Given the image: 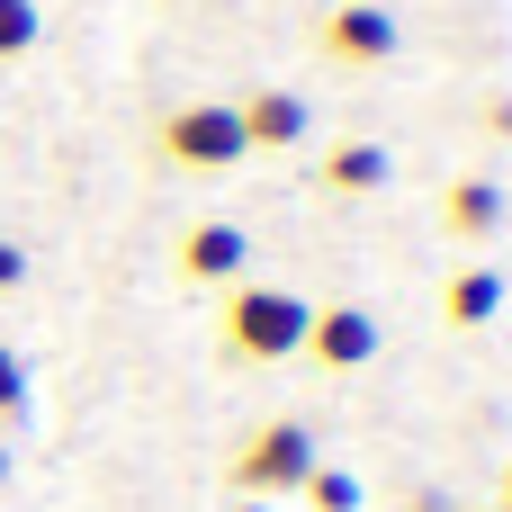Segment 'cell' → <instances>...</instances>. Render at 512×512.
I'll list each match as a JSON object with an SVG mask.
<instances>
[{"instance_id":"cell-7","label":"cell","mask_w":512,"mask_h":512,"mask_svg":"<svg viewBox=\"0 0 512 512\" xmlns=\"http://www.w3.org/2000/svg\"><path fill=\"white\" fill-rule=\"evenodd\" d=\"M234 117H243V153H297V144L315 135L306 99H297V90H279V81L243 90V99H234Z\"/></svg>"},{"instance_id":"cell-16","label":"cell","mask_w":512,"mask_h":512,"mask_svg":"<svg viewBox=\"0 0 512 512\" xmlns=\"http://www.w3.org/2000/svg\"><path fill=\"white\" fill-rule=\"evenodd\" d=\"M495 512H512V468H504V477H495Z\"/></svg>"},{"instance_id":"cell-10","label":"cell","mask_w":512,"mask_h":512,"mask_svg":"<svg viewBox=\"0 0 512 512\" xmlns=\"http://www.w3.org/2000/svg\"><path fill=\"white\" fill-rule=\"evenodd\" d=\"M504 315V270L495 261H459L441 279V333H486Z\"/></svg>"},{"instance_id":"cell-13","label":"cell","mask_w":512,"mask_h":512,"mask_svg":"<svg viewBox=\"0 0 512 512\" xmlns=\"http://www.w3.org/2000/svg\"><path fill=\"white\" fill-rule=\"evenodd\" d=\"M27 405H36V387H27V360L0 342V423H27Z\"/></svg>"},{"instance_id":"cell-8","label":"cell","mask_w":512,"mask_h":512,"mask_svg":"<svg viewBox=\"0 0 512 512\" xmlns=\"http://www.w3.org/2000/svg\"><path fill=\"white\" fill-rule=\"evenodd\" d=\"M387 180H396V162H387L378 135H342V144L315 162V189H324V198H378Z\"/></svg>"},{"instance_id":"cell-19","label":"cell","mask_w":512,"mask_h":512,"mask_svg":"<svg viewBox=\"0 0 512 512\" xmlns=\"http://www.w3.org/2000/svg\"><path fill=\"white\" fill-rule=\"evenodd\" d=\"M468 512H495V504H468Z\"/></svg>"},{"instance_id":"cell-15","label":"cell","mask_w":512,"mask_h":512,"mask_svg":"<svg viewBox=\"0 0 512 512\" xmlns=\"http://www.w3.org/2000/svg\"><path fill=\"white\" fill-rule=\"evenodd\" d=\"M486 126H495V135H512V90H504V99H486Z\"/></svg>"},{"instance_id":"cell-3","label":"cell","mask_w":512,"mask_h":512,"mask_svg":"<svg viewBox=\"0 0 512 512\" xmlns=\"http://www.w3.org/2000/svg\"><path fill=\"white\" fill-rule=\"evenodd\" d=\"M153 162L162 171H234L243 162V117H234V99H189V108H171L162 126H153Z\"/></svg>"},{"instance_id":"cell-12","label":"cell","mask_w":512,"mask_h":512,"mask_svg":"<svg viewBox=\"0 0 512 512\" xmlns=\"http://www.w3.org/2000/svg\"><path fill=\"white\" fill-rule=\"evenodd\" d=\"M36 36H45L36 0H0V63H27V54H36Z\"/></svg>"},{"instance_id":"cell-9","label":"cell","mask_w":512,"mask_h":512,"mask_svg":"<svg viewBox=\"0 0 512 512\" xmlns=\"http://www.w3.org/2000/svg\"><path fill=\"white\" fill-rule=\"evenodd\" d=\"M441 234H450V243H495V234H504V180L459 171V180L441 189Z\"/></svg>"},{"instance_id":"cell-18","label":"cell","mask_w":512,"mask_h":512,"mask_svg":"<svg viewBox=\"0 0 512 512\" xmlns=\"http://www.w3.org/2000/svg\"><path fill=\"white\" fill-rule=\"evenodd\" d=\"M243 512H279V504H243Z\"/></svg>"},{"instance_id":"cell-17","label":"cell","mask_w":512,"mask_h":512,"mask_svg":"<svg viewBox=\"0 0 512 512\" xmlns=\"http://www.w3.org/2000/svg\"><path fill=\"white\" fill-rule=\"evenodd\" d=\"M0 486H9V441H0Z\"/></svg>"},{"instance_id":"cell-6","label":"cell","mask_w":512,"mask_h":512,"mask_svg":"<svg viewBox=\"0 0 512 512\" xmlns=\"http://www.w3.org/2000/svg\"><path fill=\"white\" fill-rule=\"evenodd\" d=\"M171 270H180L189 288H234V279L252 270V234H243L234 216H198V225L180 234V252H171Z\"/></svg>"},{"instance_id":"cell-4","label":"cell","mask_w":512,"mask_h":512,"mask_svg":"<svg viewBox=\"0 0 512 512\" xmlns=\"http://www.w3.org/2000/svg\"><path fill=\"white\" fill-rule=\"evenodd\" d=\"M396 54H405V27L387 0H333L315 18V63H333V72H387Z\"/></svg>"},{"instance_id":"cell-11","label":"cell","mask_w":512,"mask_h":512,"mask_svg":"<svg viewBox=\"0 0 512 512\" xmlns=\"http://www.w3.org/2000/svg\"><path fill=\"white\" fill-rule=\"evenodd\" d=\"M297 495H306V512H360V477H351V468H324V459H315Z\"/></svg>"},{"instance_id":"cell-5","label":"cell","mask_w":512,"mask_h":512,"mask_svg":"<svg viewBox=\"0 0 512 512\" xmlns=\"http://www.w3.org/2000/svg\"><path fill=\"white\" fill-rule=\"evenodd\" d=\"M297 351H306L324 378H351V369H369V360H378V315H369V306H351V297H342V306H315Z\"/></svg>"},{"instance_id":"cell-14","label":"cell","mask_w":512,"mask_h":512,"mask_svg":"<svg viewBox=\"0 0 512 512\" xmlns=\"http://www.w3.org/2000/svg\"><path fill=\"white\" fill-rule=\"evenodd\" d=\"M18 279H27V252H18V234H0V297H18Z\"/></svg>"},{"instance_id":"cell-1","label":"cell","mask_w":512,"mask_h":512,"mask_svg":"<svg viewBox=\"0 0 512 512\" xmlns=\"http://www.w3.org/2000/svg\"><path fill=\"white\" fill-rule=\"evenodd\" d=\"M306 315H315V306H306L297 288L234 279V288H216V351H225L234 369H279V360H297Z\"/></svg>"},{"instance_id":"cell-2","label":"cell","mask_w":512,"mask_h":512,"mask_svg":"<svg viewBox=\"0 0 512 512\" xmlns=\"http://www.w3.org/2000/svg\"><path fill=\"white\" fill-rule=\"evenodd\" d=\"M306 468H315V432H306L297 414H279V423H261V432L225 459V495H243V504H279V495L306 486Z\"/></svg>"}]
</instances>
